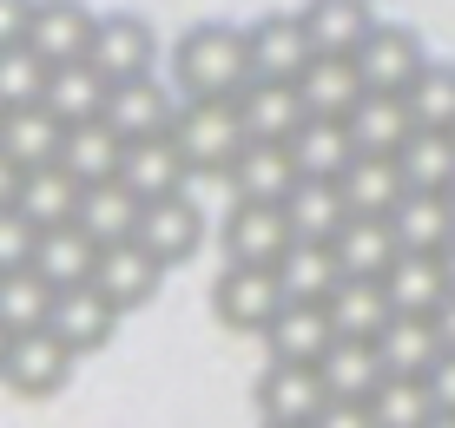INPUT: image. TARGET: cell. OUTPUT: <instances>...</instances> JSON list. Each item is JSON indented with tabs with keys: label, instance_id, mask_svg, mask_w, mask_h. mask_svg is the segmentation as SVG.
<instances>
[{
	"label": "cell",
	"instance_id": "obj_1",
	"mask_svg": "<svg viewBox=\"0 0 455 428\" xmlns=\"http://www.w3.org/2000/svg\"><path fill=\"white\" fill-rule=\"evenodd\" d=\"M172 79L179 99H238L251 86V40L231 20H198L172 46Z\"/></svg>",
	"mask_w": 455,
	"mask_h": 428
},
{
	"label": "cell",
	"instance_id": "obj_2",
	"mask_svg": "<svg viewBox=\"0 0 455 428\" xmlns=\"http://www.w3.org/2000/svg\"><path fill=\"white\" fill-rule=\"evenodd\" d=\"M172 146L185 152V165H192V171H212V178H225L231 158L251 146L238 99H185L179 119H172Z\"/></svg>",
	"mask_w": 455,
	"mask_h": 428
},
{
	"label": "cell",
	"instance_id": "obj_3",
	"mask_svg": "<svg viewBox=\"0 0 455 428\" xmlns=\"http://www.w3.org/2000/svg\"><path fill=\"white\" fill-rule=\"evenodd\" d=\"M277 310H284V283L277 271H258V264H225L212 283V316L225 329H251V337H264V329L277 323Z\"/></svg>",
	"mask_w": 455,
	"mask_h": 428
},
{
	"label": "cell",
	"instance_id": "obj_4",
	"mask_svg": "<svg viewBox=\"0 0 455 428\" xmlns=\"http://www.w3.org/2000/svg\"><path fill=\"white\" fill-rule=\"evenodd\" d=\"M422 67H429V46H422V34L403 27V20H376V34L363 40V53H356L363 86L389 92V99H410V86L422 79Z\"/></svg>",
	"mask_w": 455,
	"mask_h": 428
},
{
	"label": "cell",
	"instance_id": "obj_5",
	"mask_svg": "<svg viewBox=\"0 0 455 428\" xmlns=\"http://www.w3.org/2000/svg\"><path fill=\"white\" fill-rule=\"evenodd\" d=\"M218 244H225V264H258V271H277V258L297 244L284 204H244L231 198L225 225H218Z\"/></svg>",
	"mask_w": 455,
	"mask_h": 428
},
{
	"label": "cell",
	"instance_id": "obj_6",
	"mask_svg": "<svg viewBox=\"0 0 455 428\" xmlns=\"http://www.w3.org/2000/svg\"><path fill=\"white\" fill-rule=\"evenodd\" d=\"M244 40H251V79L297 86V79L310 73V59H317L304 13H258V20L244 27Z\"/></svg>",
	"mask_w": 455,
	"mask_h": 428
},
{
	"label": "cell",
	"instance_id": "obj_7",
	"mask_svg": "<svg viewBox=\"0 0 455 428\" xmlns=\"http://www.w3.org/2000/svg\"><path fill=\"white\" fill-rule=\"evenodd\" d=\"M73 362H80V356H73L67 343L53 337V329H27V337H13L0 383L20 395V402H46V395H60V389H67Z\"/></svg>",
	"mask_w": 455,
	"mask_h": 428
},
{
	"label": "cell",
	"instance_id": "obj_8",
	"mask_svg": "<svg viewBox=\"0 0 455 428\" xmlns=\"http://www.w3.org/2000/svg\"><path fill=\"white\" fill-rule=\"evenodd\" d=\"M179 92L165 86L159 73H146V79H119L113 86V99H106V125L125 139V146H139V139H165L172 132V119H179Z\"/></svg>",
	"mask_w": 455,
	"mask_h": 428
},
{
	"label": "cell",
	"instance_id": "obj_9",
	"mask_svg": "<svg viewBox=\"0 0 455 428\" xmlns=\"http://www.w3.org/2000/svg\"><path fill=\"white\" fill-rule=\"evenodd\" d=\"M323 408H331V389H323L317 369H297V362H264V376H258V422L310 428Z\"/></svg>",
	"mask_w": 455,
	"mask_h": 428
},
{
	"label": "cell",
	"instance_id": "obj_10",
	"mask_svg": "<svg viewBox=\"0 0 455 428\" xmlns=\"http://www.w3.org/2000/svg\"><path fill=\"white\" fill-rule=\"evenodd\" d=\"M92 40H100V13L86 0H40L34 7L27 46H34L46 67H80V59H92Z\"/></svg>",
	"mask_w": 455,
	"mask_h": 428
},
{
	"label": "cell",
	"instance_id": "obj_11",
	"mask_svg": "<svg viewBox=\"0 0 455 428\" xmlns=\"http://www.w3.org/2000/svg\"><path fill=\"white\" fill-rule=\"evenodd\" d=\"M159 283H165V264L152 258L146 244H106L100 250V271H92V290L106 297L119 316H132V310H146L152 297H159Z\"/></svg>",
	"mask_w": 455,
	"mask_h": 428
},
{
	"label": "cell",
	"instance_id": "obj_12",
	"mask_svg": "<svg viewBox=\"0 0 455 428\" xmlns=\"http://www.w3.org/2000/svg\"><path fill=\"white\" fill-rule=\"evenodd\" d=\"M92 67H100L106 79H146L152 67H159V34H152L146 13H100V40H92Z\"/></svg>",
	"mask_w": 455,
	"mask_h": 428
},
{
	"label": "cell",
	"instance_id": "obj_13",
	"mask_svg": "<svg viewBox=\"0 0 455 428\" xmlns=\"http://www.w3.org/2000/svg\"><path fill=\"white\" fill-rule=\"evenodd\" d=\"M139 244H146L165 271H172V264H185L198 244H205V211H198V198H192V192L152 198L146 218H139Z\"/></svg>",
	"mask_w": 455,
	"mask_h": 428
},
{
	"label": "cell",
	"instance_id": "obj_14",
	"mask_svg": "<svg viewBox=\"0 0 455 428\" xmlns=\"http://www.w3.org/2000/svg\"><path fill=\"white\" fill-rule=\"evenodd\" d=\"M225 185H231V198H244V204H291V192L304 185V171H297L291 146H258V139H251V146L231 158Z\"/></svg>",
	"mask_w": 455,
	"mask_h": 428
},
{
	"label": "cell",
	"instance_id": "obj_15",
	"mask_svg": "<svg viewBox=\"0 0 455 428\" xmlns=\"http://www.w3.org/2000/svg\"><path fill=\"white\" fill-rule=\"evenodd\" d=\"M46 329H53V337L67 343L73 356H92V350H106V343H113L119 310L106 304L92 283H73V290H60V297H53V316H46Z\"/></svg>",
	"mask_w": 455,
	"mask_h": 428
},
{
	"label": "cell",
	"instance_id": "obj_16",
	"mask_svg": "<svg viewBox=\"0 0 455 428\" xmlns=\"http://www.w3.org/2000/svg\"><path fill=\"white\" fill-rule=\"evenodd\" d=\"M331 343H337V323H331L323 304H284L277 323L264 329V356L271 362H297V369H317Z\"/></svg>",
	"mask_w": 455,
	"mask_h": 428
},
{
	"label": "cell",
	"instance_id": "obj_17",
	"mask_svg": "<svg viewBox=\"0 0 455 428\" xmlns=\"http://www.w3.org/2000/svg\"><path fill=\"white\" fill-rule=\"evenodd\" d=\"M238 113H244V132L258 139V146H291L297 132H304L310 106L297 86H277V79H251L238 92Z\"/></svg>",
	"mask_w": 455,
	"mask_h": 428
},
{
	"label": "cell",
	"instance_id": "obj_18",
	"mask_svg": "<svg viewBox=\"0 0 455 428\" xmlns=\"http://www.w3.org/2000/svg\"><path fill=\"white\" fill-rule=\"evenodd\" d=\"M304 27H310V46L323 59H356L363 40L376 34V7L370 0H304Z\"/></svg>",
	"mask_w": 455,
	"mask_h": 428
},
{
	"label": "cell",
	"instance_id": "obj_19",
	"mask_svg": "<svg viewBox=\"0 0 455 428\" xmlns=\"http://www.w3.org/2000/svg\"><path fill=\"white\" fill-rule=\"evenodd\" d=\"M185 178H192V165H185V152L172 146V132L165 139H139V146H125V158H119V185L139 204L185 192Z\"/></svg>",
	"mask_w": 455,
	"mask_h": 428
},
{
	"label": "cell",
	"instance_id": "obj_20",
	"mask_svg": "<svg viewBox=\"0 0 455 428\" xmlns=\"http://www.w3.org/2000/svg\"><path fill=\"white\" fill-rule=\"evenodd\" d=\"M383 290L389 304H396V316H435V304L455 290L443 258H429V250H396V264L383 271Z\"/></svg>",
	"mask_w": 455,
	"mask_h": 428
},
{
	"label": "cell",
	"instance_id": "obj_21",
	"mask_svg": "<svg viewBox=\"0 0 455 428\" xmlns=\"http://www.w3.org/2000/svg\"><path fill=\"white\" fill-rule=\"evenodd\" d=\"M343 125H350L356 152H376V158H403V146L422 132L410 99H389V92H363V106H356Z\"/></svg>",
	"mask_w": 455,
	"mask_h": 428
},
{
	"label": "cell",
	"instance_id": "obj_22",
	"mask_svg": "<svg viewBox=\"0 0 455 428\" xmlns=\"http://www.w3.org/2000/svg\"><path fill=\"white\" fill-rule=\"evenodd\" d=\"M119 158H125V139L106 119H80V125H67V139H60V171L80 178V185L119 178Z\"/></svg>",
	"mask_w": 455,
	"mask_h": 428
},
{
	"label": "cell",
	"instance_id": "obj_23",
	"mask_svg": "<svg viewBox=\"0 0 455 428\" xmlns=\"http://www.w3.org/2000/svg\"><path fill=\"white\" fill-rule=\"evenodd\" d=\"M323 310H331L337 337H363V343H376V337H383V323L396 316L383 277H337V290L323 297Z\"/></svg>",
	"mask_w": 455,
	"mask_h": 428
},
{
	"label": "cell",
	"instance_id": "obj_24",
	"mask_svg": "<svg viewBox=\"0 0 455 428\" xmlns=\"http://www.w3.org/2000/svg\"><path fill=\"white\" fill-rule=\"evenodd\" d=\"M139 218H146V204H139L132 192H125L119 178H106V185H86L80 192V218H73V225H80L92 244H132L139 237Z\"/></svg>",
	"mask_w": 455,
	"mask_h": 428
},
{
	"label": "cell",
	"instance_id": "obj_25",
	"mask_svg": "<svg viewBox=\"0 0 455 428\" xmlns=\"http://www.w3.org/2000/svg\"><path fill=\"white\" fill-rule=\"evenodd\" d=\"M337 185H343V198H350L356 218H389L403 198H410V178H403V165H396V158H376V152H356L350 171H343Z\"/></svg>",
	"mask_w": 455,
	"mask_h": 428
},
{
	"label": "cell",
	"instance_id": "obj_26",
	"mask_svg": "<svg viewBox=\"0 0 455 428\" xmlns=\"http://www.w3.org/2000/svg\"><path fill=\"white\" fill-rule=\"evenodd\" d=\"M323 389H331V402H370L376 383H383V356H376V343L363 337H337L331 350L317 362Z\"/></svg>",
	"mask_w": 455,
	"mask_h": 428
},
{
	"label": "cell",
	"instance_id": "obj_27",
	"mask_svg": "<svg viewBox=\"0 0 455 428\" xmlns=\"http://www.w3.org/2000/svg\"><path fill=\"white\" fill-rule=\"evenodd\" d=\"M60 139H67V125L46 106H27V113H7V125H0V158L20 171H46L60 165Z\"/></svg>",
	"mask_w": 455,
	"mask_h": 428
},
{
	"label": "cell",
	"instance_id": "obj_28",
	"mask_svg": "<svg viewBox=\"0 0 455 428\" xmlns=\"http://www.w3.org/2000/svg\"><path fill=\"white\" fill-rule=\"evenodd\" d=\"M284 218H291V231L304 237V244H331V237L350 225V198H343V185L337 178H304L291 192V204H284Z\"/></svg>",
	"mask_w": 455,
	"mask_h": 428
},
{
	"label": "cell",
	"instance_id": "obj_29",
	"mask_svg": "<svg viewBox=\"0 0 455 428\" xmlns=\"http://www.w3.org/2000/svg\"><path fill=\"white\" fill-rule=\"evenodd\" d=\"M297 92H304L310 119H350L356 106H363V73H356V59H310V73L297 79Z\"/></svg>",
	"mask_w": 455,
	"mask_h": 428
},
{
	"label": "cell",
	"instance_id": "obj_30",
	"mask_svg": "<svg viewBox=\"0 0 455 428\" xmlns=\"http://www.w3.org/2000/svg\"><path fill=\"white\" fill-rule=\"evenodd\" d=\"M376 356H383V376H429L443 362V337L429 316H389L376 337Z\"/></svg>",
	"mask_w": 455,
	"mask_h": 428
},
{
	"label": "cell",
	"instance_id": "obj_31",
	"mask_svg": "<svg viewBox=\"0 0 455 428\" xmlns=\"http://www.w3.org/2000/svg\"><path fill=\"white\" fill-rule=\"evenodd\" d=\"M331 250H337L343 277H383L403 244H396V225H389V218H350V225L331 237Z\"/></svg>",
	"mask_w": 455,
	"mask_h": 428
},
{
	"label": "cell",
	"instance_id": "obj_32",
	"mask_svg": "<svg viewBox=\"0 0 455 428\" xmlns=\"http://www.w3.org/2000/svg\"><path fill=\"white\" fill-rule=\"evenodd\" d=\"M389 225H396L403 250H429V258H443L449 237H455V204H449V192H410L396 211H389Z\"/></svg>",
	"mask_w": 455,
	"mask_h": 428
},
{
	"label": "cell",
	"instance_id": "obj_33",
	"mask_svg": "<svg viewBox=\"0 0 455 428\" xmlns=\"http://www.w3.org/2000/svg\"><path fill=\"white\" fill-rule=\"evenodd\" d=\"M34 271L53 283V290H73V283H92L100 271V244L80 231V225H53L40 231V250H34Z\"/></svg>",
	"mask_w": 455,
	"mask_h": 428
},
{
	"label": "cell",
	"instance_id": "obj_34",
	"mask_svg": "<svg viewBox=\"0 0 455 428\" xmlns=\"http://www.w3.org/2000/svg\"><path fill=\"white\" fill-rule=\"evenodd\" d=\"M106 99H113V79L92 67V59H80V67H53V86H46V113H53L60 125L106 119Z\"/></svg>",
	"mask_w": 455,
	"mask_h": 428
},
{
	"label": "cell",
	"instance_id": "obj_35",
	"mask_svg": "<svg viewBox=\"0 0 455 428\" xmlns=\"http://www.w3.org/2000/svg\"><path fill=\"white\" fill-rule=\"evenodd\" d=\"M337 250L331 244H304V237H297V244L284 250V258H277V283H284V304H323V297L337 290Z\"/></svg>",
	"mask_w": 455,
	"mask_h": 428
},
{
	"label": "cell",
	"instance_id": "obj_36",
	"mask_svg": "<svg viewBox=\"0 0 455 428\" xmlns=\"http://www.w3.org/2000/svg\"><path fill=\"white\" fill-rule=\"evenodd\" d=\"M291 158H297L304 178H343L350 158H356V139H350L343 119H304V132L291 139Z\"/></svg>",
	"mask_w": 455,
	"mask_h": 428
},
{
	"label": "cell",
	"instance_id": "obj_37",
	"mask_svg": "<svg viewBox=\"0 0 455 428\" xmlns=\"http://www.w3.org/2000/svg\"><path fill=\"white\" fill-rule=\"evenodd\" d=\"M80 192H86V185H80V178H67L60 165H46V171H27V178H20V211L34 218L40 231H53V225H73V218H80Z\"/></svg>",
	"mask_w": 455,
	"mask_h": 428
},
{
	"label": "cell",
	"instance_id": "obj_38",
	"mask_svg": "<svg viewBox=\"0 0 455 428\" xmlns=\"http://www.w3.org/2000/svg\"><path fill=\"white\" fill-rule=\"evenodd\" d=\"M370 422L376 428H429L435 422V395L422 376H383L370 395Z\"/></svg>",
	"mask_w": 455,
	"mask_h": 428
},
{
	"label": "cell",
	"instance_id": "obj_39",
	"mask_svg": "<svg viewBox=\"0 0 455 428\" xmlns=\"http://www.w3.org/2000/svg\"><path fill=\"white\" fill-rule=\"evenodd\" d=\"M53 283L40 271H13L0 277V329H13V337H27V329H46V316H53Z\"/></svg>",
	"mask_w": 455,
	"mask_h": 428
},
{
	"label": "cell",
	"instance_id": "obj_40",
	"mask_svg": "<svg viewBox=\"0 0 455 428\" xmlns=\"http://www.w3.org/2000/svg\"><path fill=\"white\" fill-rule=\"evenodd\" d=\"M396 165L410 178V192H449L455 185V132H416Z\"/></svg>",
	"mask_w": 455,
	"mask_h": 428
},
{
	"label": "cell",
	"instance_id": "obj_41",
	"mask_svg": "<svg viewBox=\"0 0 455 428\" xmlns=\"http://www.w3.org/2000/svg\"><path fill=\"white\" fill-rule=\"evenodd\" d=\"M46 86H53V67H46L34 46H7V53H0V106H7V113L46 106Z\"/></svg>",
	"mask_w": 455,
	"mask_h": 428
},
{
	"label": "cell",
	"instance_id": "obj_42",
	"mask_svg": "<svg viewBox=\"0 0 455 428\" xmlns=\"http://www.w3.org/2000/svg\"><path fill=\"white\" fill-rule=\"evenodd\" d=\"M410 113L422 132H455V59H429L410 86Z\"/></svg>",
	"mask_w": 455,
	"mask_h": 428
},
{
	"label": "cell",
	"instance_id": "obj_43",
	"mask_svg": "<svg viewBox=\"0 0 455 428\" xmlns=\"http://www.w3.org/2000/svg\"><path fill=\"white\" fill-rule=\"evenodd\" d=\"M34 250H40V225L13 204V211H0V277L13 271H34Z\"/></svg>",
	"mask_w": 455,
	"mask_h": 428
},
{
	"label": "cell",
	"instance_id": "obj_44",
	"mask_svg": "<svg viewBox=\"0 0 455 428\" xmlns=\"http://www.w3.org/2000/svg\"><path fill=\"white\" fill-rule=\"evenodd\" d=\"M34 7H40V0H0V53H7V46H27V34H34Z\"/></svg>",
	"mask_w": 455,
	"mask_h": 428
},
{
	"label": "cell",
	"instance_id": "obj_45",
	"mask_svg": "<svg viewBox=\"0 0 455 428\" xmlns=\"http://www.w3.org/2000/svg\"><path fill=\"white\" fill-rule=\"evenodd\" d=\"M422 383H429V395H435V416H455V350H443V362H435Z\"/></svg>",
	"mask_w": 455,
	"mask_h": 428
},
{
	"label": "cell",
	"instance_id": "obj_46",
	"mask_svg": "<svg viewBox=\"0 0 455 428\" xmlns=\"http://www.w3.org/2000/svg\"><path fill=\"white\" fill-rule=\"evenodd\" d=\"M310 428H376V422H370V402H331Z\"/></svg>",
	"mask_w": 455,
	"mask_h": 428
},
{
	"label": "cell",
	"instance_id": "obj_47",
	"mask_svg": "<svg viewBox=\"0 0 455 428\" xmlns=\"http://www.w3.org/2000/svg\"><path fill=\"white\" fill-rule=\"evenodd\" d=\"M20 178H27V171L0 158V211H13V204H20Z\"/></svg>",
	"mask_w": 455,
	"mask_h": 428
},
{
	"label": "cell",
	"instance_id": "obj_48",
	"mask_svg": "<svg viewBox=\"0 0 455 428\" xmlns=\"http://www.w3.org/2000/svg\"><path fill=\"white\" fill-rule=\"evenodd\" d=\"M429 323H435V337H443V350H455V290L443 297V304H435Z\"/></svg>",
	"mask_w": 455,
	"mask_h": 428
},
{
	"label": "cell",
	"instance_id": "obj_49",
	"mask_svg": "<svg viewBox=\"0 0 455 428\" xmlns=\"http://www.w3.org/2000/svg\"><path fill=\"white\" fill-rule=\"evenodd\" d=\"M443 271H449V283H455V237H449V250H443Z\"/></svg>",
	"mask_w": 455,
	"mask_h": 428
},
{
	"label": "cell",
	"instance_id": "obj_50",
	"mask_svg": "<svg viewBox=\"0 0 455 428\" xmlns=\"http://www.w3.org/2000/svg\"><path fill=\"white\" fill-rule=\"evenodd\" d=\"M7 350H13V329H0V369H7Z\"/></svg>",
	"mask_w": 455,
	"mask_h": 428
},
{
	"label": "cell",
	"instance_id": "obj_51",
	"mask_svg": "<svg viewBox=\"0 0 455 428\" xmlns=\"http://www.w3.org/2000/svg\"><path fill=\"white\" fill-rule=\"evenodd\" d=\"M429 428H455V416H435V422H429Z\"/></svg>",
	"mask_w": 455,
	"mask_h": 428
},
{
	"label": "cell",
	"instance_id": "obj_52",
	"mask_svg": "<svg viewBox=\"0 0 455 428\" xmlns=\"http://www.w3.org/2000/svg\"><path fill=\"white\" fill-rule=\"evenodd\" d=\"M0 125H7V106H0Z\"/></svg>",
	"mask_w": 455,
	"mask_h": 428
},
{
	"label": "cell",
	"instance_id": "obj_53",
	"mask_svg": "<svg viewBox=\"0 0 455 428\" xmlns=\"http://www.w3.org/2000/svg\"><path fill=\"white\" fill-rule=\"evenodd\" d=\"M449 204H455V185H449Z\"/></svg>",
	"mask_w": 455,
	"mask_h": 428
},
{
	"label": "cell",
	"instance_id": "obj_54",
	"mask_svg": "<svg viewBox=\"0 0 455 428\" xmlns=\"http://www.w3.org/2000/svg\"><path fill=\"white\" fill-rule=\"evenodd\" d=\"M258 428H277V422H258Z\"/></svg>",
	"mask_w": 455,
	"mask_h": 428
}]
</instances>
